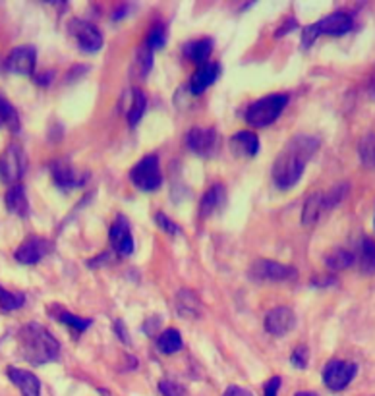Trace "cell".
Segmentation results:
<instances>
[{
  "label": "cell",
  "mask_w": 375,
  "mask_h": 396,
  "mask_svg": "<svg viewBox=\"0 0 375 396\" xmlns=\"http://www.w3.org/2000/svg\"><path fill=\"white\" fill-rule=\"evenodd\" d=\"M319 139L312 135H296L288 141L285 151H281L273 164V182L278 188L290 189L300 182L306 164L315 155Z\"/></svg>",
  "instance_id": "obj_1"
},
{
  "label": "cell",
  "mask_w": 375,
  "mask_h": 396,
  "mask_svg": "<svg viewBox=\"0 0 375 396\" xmlns=\"http://www.w3.org/2000/svg\"><path fill=\"white\" fill-rule=\"evenodd\" d=\"M18 346L22 358L33 365L54 361L60 354V344L43 325L27 323L19 329Z\"/></svg>",
  "instance_id": "obj_2"
},
{
  "label": "cell",
  "mask_w": 375,
  "mask_h": 396,
  "mask_svg": "<svg viewBox=\"0 0 375 396\" xmlns=\"http://www.w3.org/2000/svg\"><path fill=\"white\" fill-rule=\"evenodd\" d=\"M354 27V19L347 12H335V14H329L323 19H319L317 24H312L308 26L302 31V45L308 49L310 45H313V41L319 35H333L339 37L349 33L350 29Z\"/></svg>",
  "instance_id": "obj_3"
},
{
  "label": "cell",
  "mask_w": 375,
  "mask_h": 396,
  "mask_svg": "<svg viewBox=\"0 0 375 396\" xmlns=\"http://www.w3.org/2000/svg\"><path fill=\"white\" fill-rule=\"evenodd\" d=\"M286 105H288V95H285V93L263 97V99L256 101V103L248 108L246 122L251 124L253 128L271 126V124L281 117V112L285 110Z\"/></svg>",
  "instance_id": "obj_4"
},
{
  "label": "cell",
  "mask_w": 375,
  "mask_h": 396,
  "mask_svg": "<svg viewBox=\"0 0 375 396\" xmlns=\"http://www.w3.org/2000/svg\"><path fill=\"white\" fill-rule=\"evenodd\" d=\"M130 180L142 191H155L161 188V169H159V157L157 155H147L135 164L130 172Z\"/></svg>",
  "instance_id": "obj_5"
},
{
  "label": "cell",
  "mask_w": 375,
  "mask_h": 396,
  "mask_svg": "<svg viewBox=\"0 0 375 396\" xmlns=\"http://www.w3.org/2000/svg\"><path fill=\"white\" fill-rule=\"evenodd\" d=\"M26 153L18 144L8 145L4 153L0 155V178L8 184H19V180L26 174Z\"/></svg>",
  "instance_id": "obj_6"
},
{
  "label": "cell",
  "mask_w": 375,
  "mask_h": 396,
  "mask_svg": "<svg viewBox=\"0 0 375 396\" xmlns=\"http://www.w3.org/2000/svg\"><path fill=\"white\" fill-rule=\"evenodd\" d=\"M358 365L350 363V361L333 360L323 368V383L331 388V390H342L352 383V379L356 377Z\"/></svg>",
  "instance_id": "obj_7"
},
{
  "label": "cell",
  "mask_w": 375,
  "mask_h": 396,
  "mask_svg": "<svg viewBox=\"0 0 375 396\" xmlns=\"http://www.w3.org/2000/svg\"><path fill=\"white\" fill-rule=\"evenodd\" d=\"M68 29H70L72 37L76 39V43L83 53H97V51H101L103 35L91 21H88V19H72Z\"/></svg>",
  "instance_id": "obj_8"
},
{
  "label": "cell",
  "mask_w": 375,
  "mask_h": 396,
  "mask_svg": "<svg viewBox=\"0 0 375 396\" xmlns=\"http://www.w3.org/2000/svg\"><path fill=\"white\" fill-rule=\"evenodd\" d=\"M250 277L259 282H283L296 277V269L290 265L278 261H269V259H259L251 265Z\"/></svg>",
  "instance_id": "obj_9"
},
{
  "label": "cell",
  "mask_w": 375,
  "mask_h": 396,
  "mask_svg": "<svg viewBox=\"0 0 375 396\" xmlns=\"http://www.w3.org/2000/svg\"><path fill=\"white\" fill-rule=\"evenodd\" d=\"M51 174H53L54 184L62 191H70V189L80 188L90 178L88 172H78L70 162L62 159V161H54L51 166Z\"/></svg>",
  "instance_id": "obj_10"
},
{
  "label": "cell",
  "mask_w": 375,
  "mask_h": 396,
  "mask_svg": "<svg viewBox=\"0 0 375 396\" xmlns=\"http://www.w3.org/2000/svg\"><path fill=\"white\" fill-rule=\"evenodd\" d=\"M108 240H110V246L112 250L122 255V257H128L134 253V236H132V230H130V223L124 215H118L117 221L110 226V232H108Z\"/></svg>",
  "instance_id": "obj_11"
},
{
  "label": "cell",
  "mask_w": 375,
  "mask_h": 396,
  "mask_svg": "<svg viewBox=\"0 0 375 396\" xmlns=\"http://www.w3.org/2000/svg\"><path fill=\"white\" fill-rule=\"evenodd\" d=\"M51 242L45 240V238H41V236H29L27 240L19 243L18 250L14 253V257H16V261L22 263V265H35L39 263L43 257H45L47 253L51 252Z\"/></svg>",
  "instance_id": "obj_12"
},
{
  "label": "cell",
  "mask_w": 375,
  "mask_h": 396,
  "mask_svg": "<svg viewBox=\"0 0 375 396\" xmlns=\"http://www.w3.org/2000/svg\"><path fill=\"white\" fill-rule=\"evenodd\" d=\"M219 135L213 128H194L186 135V145L190 151H194L199 157H209L217 149Z\"/></svg>",
  "instance_id": "obj_13"
},
{
  "label": "cell",
  "mask_w": 375,
  "mask_h": 396,
  "mask_svg": "<svg viewBox=\"0 0 375 396\" xmlns=\"http://www.w3.org/2000/svg\"><path fill=\"white\" fill-rule=\"evenodd\" d=\"M35 62H37L35 46L22 45V46H16V49L10 53L8 60H6V68H8L10 72H14V74L33 76Z\"/></svg>",
  "instance_id": "obj_14"
},
{
  "label": "cell",
  "mask_w": 375,
  "mask_h": 396,
  "mask_svg": "<svg viewBox=\"0 0 375 396\" xmlns=\"http://www.w3.org/2000/svg\"><path fill=\"white\" fill-rule=\"evenodd\" d=\"M296 325V316L290 307H275L265 316V331L273 336H285Z\"/></svg>",
  "instance_id": "obj_15"
},
{
  "label": "cell",
  "mask_w": 375,
  "mask_h": 396,
  "mask_svg": "<svg viewBox=\"0 0 375 396\" xmlns=\"http://www.w3.org/2000/svg\"><path fill=\"white\" fill-rule=\"evenodd\" d=\"M8 379L19 388L22 396H41V381L31 371L19 370V368H8L6 370Z\"/></svg>",
  "instance_id": "obj_16"
},
{
  "label": "cell",
  "mask_w": 375,
  "mask_h": 396,
  "mask_svg": "<svg viewBox=\"0 0 375 396\" xmlns=\"http://www.w3.org/2000/svg\"><path fill=\"white\" fill-rule=\"evenodd\" d=\"M174 307H176L178 316L184 319H197L203 313V306L192 290H180L174 298Z\"/></svg>",
  "instance_id": "obj_17"
},
{
  "label": "cell",
  "mask_w": 375,
  "mask_h": 396,
  "mask_svg": "<svg viewBox=\"0 0 375 396\" xmlns=\"http://www.w3.org/2000/svg\"><path fill=\"white\" fill-rule=\"evenodd\" d=\"M219 74H221V66L217 62L201 64L199 70H197V72L192 76V80H190V89H192V93H194V95L203 93V91L219 78Z\"/></svg>",
  "instance_id": "obj_18"
},
{
  "label": "cell",
  "mask_w": 375,
  "mask_h": 396,
  "mask_svg": "<svg viewBox=\"0 0 375 396\" xmlns=\"http://www.w3.org/2000/svg\"><path fill=\"white\" fill-rule=\"evenodd\" d=\"M224 201H226L224 186L223 184H213V186L203 193V198H201V203H199V216H201V218L211 216L217 209L223 207Z\"/></svg>",
  "instance_id": "obj_19"
},
{
  "label": "cell",
  "mask_w": 375,
  "mask_h": 396,
  "mask_svg": "<svg viewBox=\"0 0 375 396\" xmlns=\"http://www.w3.org/2000/svg\"><path fill=\"white\" fill-rule=\"evenodd\" d=\"M231 149L238 157H256L259 151V139L253 132H238L231 137Z\"/></svg>",
  "instance_id": "obj_20"
},
{
  "label": "cell",
  "mask_w": 375,
  "mask_h": 396,
  "mask_svg": "<svg viewBox=\"0 0 375 396\" xmlns=\"http://www.w3.org/2000/svg\"><path fill=\"white\" fill-rule=\"evenodd\" d=\"M4 199H6V207H8L10 213L22 216V218L29 215V201H27L26 189H24L22 184L10 186Z\"/></svg>",
  "instance_id": "obj_21"
},
{
  "label": "cell",
  "mask_w": 375,
  "mask_h": 396,
  "mask_svg": "<svg viewBox=\"0 0 375 396\" xmlns=\"http://www.w3.org/2000/svg\"><path fill=\"white\" fill-rule=\"evenodd\" d=\"M213 53V39H197V41H192L184 46V54L186 58L194 60L196 64H206V60Z\"/></svg>",
  "instance_id": "obj_22"
},
{
  "label": "cell",
  "mask_w": 375,
  "mask_h": 396,
  "mask_svg": "<svg viewBox=\"0 0 375 396\" xmlns=\"http://www.w3.org/2000/svg\"><path fill=\"white\" fill-rule=\"evenodd\" d=\"M323 211H325V203H323L322 191H315L312 196H308L304 209H302V223H304V226L315 225Z\"/></svg>",
  "instance_id": "obj_23"
},
{
  "label": "cell",
  "mask_w": 375,
  "mask_h": 396,
  "mask_svg": "<svg viewBox=\"0 0 375 396\" xmlns=\"http://www.w3.org/2000/svg\"><path fill=\"white\" fill-rule=\"evenodd\" d=\"M0 128H6L10 132L19 130V114L2 93H0Z\"/></svg>",
  "instance_id": "obj_24"
},
{
  "label": "cell",
  "mask_w": 375,
  "mask_h": 396,
  "mask_svg": "<svg viewBox=\"0 0 375 396\" xmlns=\"http://www.w3.org/2000/svg\"><path fill=\"white\" fill-rule=\"evenodd\" d=\"M182 346H184L182 334L176 329H167L157 336V348L162 354H176V352L182 350Z\"/></svg>",
  "instance_id": "obj_25"
},
{
  "label": "cell",
  "mask_w": 375,
  "mask_h": 396,
  "mask_svg": "<svg viewBox=\"0 0 375 396\" xmlns=\"http://www.w3.org/2000/svg\"><path fill=\"white\" fill-rule=\"evenodd\" d=\"M352 263H354V255L347 250H335V252H331L327 257H325V265H327V269L331 270H344L352 267Z\"/></svg>",
  "instance_id": "obj_26"
},
{
  "label": "cell",
  "mask_w": 375,
  "mask_h": 396,
  "mask_svg": "<svg viewBox=\"0 0 375 396\" xmlns=\"http://www.w3.org/2000/svg\"><path fill=\"white\" fill-rule=\"evenodd\" d=\"M360 267L364 273H375V242L364 238L360 243Z\"/></svg>",
  "instance_id": "obj_27"
},
{
  "label": "cell",
  "mask_w": 375,
  "mask_h": 396,
  "mask_svg": "<svg viewBox=\"0 0 375 396\" xmlns=\"http://www.w3.org/2000/svg\"><path fill=\"white\" fill-rule=\"evenodd\" d=\"M358 153L366 166L375 169V134H366L362 137V141L358 145Z\"/></svg>",
  "instance_id": "obj_28"
},
{
  "label": "cell",
  "mask_w": 375,
  "mask_h": 396,
  "mask_svg": "<svg viewBox=\"0 0 375 396\" xmlns=\"http://www.w3.org/2000/svg\"><path fill=\"white\" fill-rule=\"evenodd\" d=\"M132 107L128 108V122L135 126L138 122H140V118L143 117V112H145V107H147V99H145V95H143L142 89H134L132 91Z\"/></svg>",
  "instance_id": "obj_29"
},
{
  "label": "cell",
  "mask_w": 375,
  "mask_h": 396,
  "mask_svg": "<svg viewBox=\"0 0 375 396\" xmlns=\"http://www.w3.org/2000/svg\"><path fill=\"white\" fill-rule=\"evenodd\" d=\"M24 304H26V296L22 292H10V290L0 286V307H2V311L10 313V311L18 309Z\"/></svg>",
  "instance_id": "obj_30"
},
{
  "label": "cell",
  "mask_w": 375,
  "mask_h": 396,
  "mask_svg": "<svg viewBox=\"0 0 375 396\" xmlns=\"http://www.w3.org/2000/svg\"><path fill=\"white\" fill-rule=\"evenodd\" d=\"M151 66H153V51L147 46V43H145V45L140 46L138 53H135V68H138V74H140L142 78H145V76L149 74V70H151Z\"/></svg>",
  "instance_id": "obj_31"
},
{
  "label": "cell",
  "mask_w": 375,
  "mask_h": 396,
  "mask_svg": "<svg viewBox=\"0 0 375 396\" xmlns=\"http://www.w3.org/2000/svg\"><path fill=\"white\" fill-rule=\"evenodd\" d=\"M56 319H58L60 323L68 325V327H72V329H76V331H88V329H90V325L93 323L91 319H83V317L74 316V313H70V311H60V313L56 316Z\"/></svg>",
  "instance_id": "obj_32"
},
{
  "label": "cell",
  "mask_w": 375,
  "mask_h": 396,
  "mask_svg": "<svg viewBox=\"0 0 375 396\" xmlns=\"http://www.w3.org/2000/svg\"><path fill=\"white\" fill-rule=\"evenodd\" d=\"M347 191H349V184H337V186H333L329 193H325L323 196V203H325V209H331L335 207V205H339L340 201L344 199L347 196Z\"/></svg>",
  "instance_id": "obj_33"
},
{
  "label": "cell",
  "mask_w": 375,
  "mask_h": 396,
  "mask_svg": "<svg viewBox=\"0 0 375 396\" xmlns=\"http://www.w3.org/2000/svg\"><path fill=\"white\" fill-rule=\"evenodd\" d=\"M147 46L151 49V51H157V49H162V46L167 45V27L165 26H155L149 31V37H147Z\"/></svg>",
  "instance_id": "obj_34"
},
{
  "label": "cell",
  "mask_w": 375,
  "mask_h": 396,
  "mask_svg": "<svg viewBox=\"0 0 375 396\" xmlns=\"http://www.w3.org/2000/svg\"><path fill=\"white\" fill-rule=\"evenodd\" d=\"M159 393L162 396H188L186 388L178 383H174V381H167V379L159 383Z\"/></svg>",
  "instance_id": "obj_35"
},
{
  "label": "cell",
  "mask_w": 375,
  "mask_h": 396,
  "mask_svg": "<svg viewBox=\"0 0 375 396\" xmlns=\"http://www.w3.org/2000/svg\"><path fill=\"white\" fill-rule=\"evenodd\" d=\"M155 223H157V226L161 228L162 232H167V234H178L180 232V226L176 225L174 221H170L165 213H157V215H155Z\"/></svg>",
  "instance_id": "obj_36"
},
{
  "label": "cell",
  "mask_w": 375,
  "mask_h": 396,
  "mask_svg": "<svg viewBox=\"0 0 375 396\" xmlns=\"http://www.w3.org/2000/svg\"><path fill=\"white\" fill-rule=\"evenodd\" d=\"M308 360H310V350L306 348V346H298L294 352H292V365L298 368V370H306V365H308Z\"/></svg>",
  "instance_id": "obj_37"
},
{
  "label": "cell",
  "mask_w": 375,
  "mask_h": 396,
  "mask_svg": "<svg viewBox=\"0 0 375 396\" xmlns=\"http://www.w3.org/2000/svg\"><path fill=\"white\" fill-rule=\"evenodd\" d=\"M53 80H54L53 70H45V72H41V74H33V81H35L37 85H43V87L51 85Z\"/></svg>",
  "instance_id": "obj_38"
},
{
  "label": "cell",
  "mask_w": 375,
  "mask_h": 396,
  "mask_svg": "<svg viewBox=\"0 0 375 396\" xmlns=\"http://www.w3.org/2000/svg\"><path fill=\"white\" fill-rule=\"evenodd\" d=\"M281 388V377H271L265 385V396H277Z\"/></svg>",
  "instance_id": "obj_39"
},
{
  "label": "cell",
  "mask_w": 375,
  "mask_h": 396,
  "mask_svg": "<svg viewBox=\"0 0 375 396\" xmlns=\"http://www.w3.org/2000/svg\"><path fill=\"white\" fill-rule=\"evenodd\" d=\"M223 396H253L248 388L238 387V385H231V387L224 390Z\"/></svg>",
  "instance_id": "obj_40"
},
{
  "label": "cell",
  "mask_w": 375,
  "mask_h": 396,
  "mask_svg": "<svg viewBox=\"0 0 375 396\" xmlns=\"http://www.w3.org/2000/svg\"><path fill=\"white\" fill-rule=\"evenodd\" d=\"M115 331H117V334L120 336V341H122V343L130 344V334L124 331V325H122V321H117V323H115Z\"/></svg>",
  "instance_id": "obj_41"
},
{
  "label": "cell",
  "mask_w": 375,
  "mask_h": 396,
  "mask_svg": "<svg viewBox=\"0 0 375 396\" xmlns=\"http://www.w3.org/2000/svg\"><path fill=\"white\" fill-rule=\"evenodd\" d=\"M298 26V24H296V19H288V24H286V26H283L281 27V29H278L277 31V37H281V35H286V33H288V31H290V29H294V27Z\"/></svg>",
  "instance_id": "obj_42"
},
{
  "label": "cell",
  "mask_w": 375,
  "mask_h": 396,
  "mask_svg": "<svg viewBox=\"0 0 375 396\" xmlns=\"http://www.w3.org/2000/svg\"><path fill=\"white\" fill-rule=\"evenodd\" d=\"M294 396H317L315 393H310V390H302V393H296Z\"/></svg>",
  "instance_id": "obj_43"
}]
</instances>
